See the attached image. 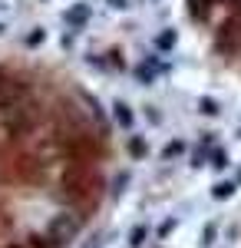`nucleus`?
Wrapping results in <instances>:
<instances>
[{"label": "nucleus", "instance_id": "obj_1", "mask_svg": "<svg viewBox=\"0 0 241 248\" xmlns=\"http://www.w3.org/2000/svg\"><path fill=\"white\" fill-rule=\"evenodd\" d=\"M86 182H90L86 169H83V166H70V169H66V175H63V199H70V202L83 199Z\"/></svg>", "mask_w": 241, "mask_h": 248}, {"label": "nucleus", "instance_id": "obj_2", "mask_svg": "<svg viewBox=\"0 0 241 248\" xmlns=\"http://www.w3.org/2000/svg\"><path fill=\"white\" fill-rule=\"evenodd\" d=\"M20 96H23V86H20L17 79H7V83H3V90H0V109L14 106Z\"/></svg>", "mask_w": 241, "mask_h": 248}, {"label": "nucleus", "instance_id": "obj_3", "mask_svg": "<svg viewBox=\"0 0 241 248\" xmlns=\"http://www.w3.org/2000/svg\"><path fill=\"white\" fill-rule=\"evenodd\" d=\"M23 248H60V242L56 238H46V235H30Z\"/></svg>", "mask_w": 241, "mask_h": 248}, {"label": "nucleus", "instance_id": "obj_4", "mask_svg": "<svg viewBox=\"0 0 241 248\" xmlns=\"http://www.w3.org/2000/svg\"><path fill=\"white\" fill-rule=\"evenodd\" d=\"M112 109H116V119H119V126H132V113H129V106H126V103H116Z\"/></svg>", "mask_w": 241, "mask_h": 248}, {"label": "nucleus", "instance_id": "obj_5", "mask_svg": "<svg viewBox=\"0 0 241 248\" xmlns=\"http://www.w3.org/2000/svg\"><path fill=\"white\" fill-rule=\"evenodd\" d=\"M66 20H70V23H86V20H90V7H73V10L66 14Z\"/></svg>", "mask_w": 241, "mask_h": 248}, {"label": "nucleus", "instance_id": "obj_6", "mask_svg": "<svg viewBox=\"0 0 241 248\" xmlns=\"http://www.w3.org/2000/svg\"><path fill=\"white\" fill-rule=\"evenodd\" d=\"M211 195H215V199H231V195H235V186H231V182H218V186H215V189H211Z\"/></svg>", "mask_w": 241, "mask_h": 248}, {"label": "nucleus", "instance_id": "obj_7", "mask_svg": "<svg viewBox=\"0 0 241 248\" xmlns=\"http://www.w3.org/2000/svg\"><path fill=\"white\" fill-rule=\"evenodd\" d=\"M129 153H132V155H146V153H149L146 139H139V136H132V139H129Z\"/></svg>", "mask_w": 241, "mask_h": 248}, {"label": "nucleus", "instance_id": "obj_8", "mask_svg": "<svg viewBox=\"0 0 241 248\" xmlns=\"http://www.w3.org/2000/svg\"><path fill=\"white\" fill-rule=\"evenodd\" d=\"M146 242V225H136V229L129 232V245L136 248V245H142Z\"/></svg>", "mask_w": 241, "mask_h": 248}, {"label": "nucleus", "instance_id": "obj_9", "mask_svg": "<svg viewBox=\"0 0 241 248\" xmlns=\"http://www.w3.org/2000/svg\"><path fill=\"white\" fill-rule=\"evenodd\" d=\"M202 113H205V116H218V103L205 96V99H202Z\"/></svg>", "mask_w": 241, "mask_h": 248}, {"label": "nucleus", "instance_id": "obj_10", "mask_svg": "<svg viewBox=\"0 0 241 248\" xmlns=\"http://www.w3.org/2000/svg\"><path fill=\"white\" fill-rule=\"evenodd\" d=\"M211 166H215V169H225V166H228V159H225L222 149H215V153H211Z\"/></svg>", "mask_w": 241, "mask_h": 248}, {"label": "nucleus", "instance_id": "obj_11", "mask_svg": "<svg viewBox=\"0 0 241 248\" xmlns=\"http://www.w3.org/2000/svg\"><path fill=\"white\" fill-rule=\"evenodd\" d=\"M37 43H43V30H33V33L27 37V46H37Z\"/></svg>", "mask_w": 241, "mask_h": 248}, {"label": "nucleus", "instance_id": "obj_12", "mask_svg": "<svg viewBox=\"0 0 241 248\" xmlns=\"http://www.w3.org/2000/svg\"><path fill=\"white\" fill-rule=\"evenodd\" d=\"M172 43H175V33H166V37H159V46H166V50L172 46Z\"/></svg>", "mask_w": 241, "mask_h": 248}, {"label": "nucleus", "instance_id": "obj_13", "mask_svg": "<svg viewBox=\"0 0 241 248\" xmlns=\"http://www.w3.org/2000/svg\"><path fill=\"white\" fill-rule=\"evenodd\" d=\"M175 153H182V142H172V146L166 149V155H175Z\"/></svg>", "mask_w": 241, "mask_h": 248}, {"label": "nucleus", "instance_id": "obj_14", "mask_svg": "<svg viewBox=\"0 0 241 248\" xmlns=\"http://www.w3.org/2000/svg\"><path fill=\"white\" fill-rule=\"evenodd\" d=\"M112 7H119V10H122V7H126V0H109Z\"/></svg>", "mask_w": 241, "mask_h": 248}, {"label": "nucleus", "instance_id": "obj_15", "mask_svg": "<svg viewBox=\"0 0 241 248\" xmlns=\"http://www.w3.org/2000/svg\"><path fill=\"white\" fill-rule=\"evenodd\" d=\"M7 79H10V77H7V73L0 70V90H3V83H7Z\"/></svg>", "mask_w": 241, "mask_h": 248}, {"label": "nucleus", "instance_id": "obj_16", "mask_svg": "<svg viewBox=\"0 0 241 248\" xmlns=\"http://www.w3.org/2000/svg\"><path fill=\"white\" fill-rule=\"evenodd\" d=\"M7 248H23V245H7Z\"/></svg>", "mask_w": 241, "mask_h": 248}, {"label": "nucleus", "instance_id": "obj_17", "mask_svg": "<svg viewBox=\"0 0 241 248\" xmlns=\"http://www.w3.org/2000/svg\"><path fill=\"white\" fill-rule=\"evenodd\" d=\"M0 30H3V23H0Z\"/></svg>", "mask_w": 241, "mask_h": 248}, {"label": "nucleus", "instance_id": "obj_18", "mask_svg": "<svg viewBox=\"0 0 241 248\" xmlns=\"http://www.w3.org/2000/svg\"><path fill=\"white\" fill-rule=\"evenodd\" d=\"M238 182H241V175H238Z\"/></svg>", "mask_w": 241, "mask_h": 248}]
</instances>
